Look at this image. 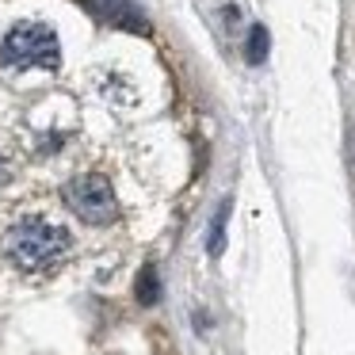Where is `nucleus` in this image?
<instances>
[{"mask_svg":"<svg viewBox=\"0 0 355 355\" xmlns=\"http://www.w3.org/2000/svg\"><path fill=\"white\" fill-rule=\"evenodd\" d=\"M69 230L46 222V218H24L4 233V256L27 275H46L69 256Z\"/></svg>","mask_w":355,"mask_h":355,"instance_id":"1","label":"nucleus"},{"mask_svg":"<svg viewBox=\"0 0 355 355\" xmlns=\"http://www.w3.org/2000/svg\"><path fill=\"white\" fill-rule=\"evenodd\" d=\"M0 65L4 69H58L62 42L46 24H19L0 42Z\"/></svg>","mask_w":355,"mask_h":355,"instance_id":"2","label":"nucleus"},{"mask_svg":"<svg viewBox=\"0 0 355 355\" xmlns=\"http://www.w3.org/2000/svg\"><path fill=\"white\" fill-rule=\"evenodd\" d=\"M62 199H65V207H69L80 222H88V225H111L119 218L115 191H111V184L103 176H96V172H92V176L69 180V184L62 187Z\"/></svg>","mask_w":355,"mask_h":355,"instance_id":"3","label":"nucleus"},{"mask_svg":"<svg viewBox=\"0 0 355 355\" xmlns=\"http://www.w3.org/2000/svg\"><path fill=\"white\" fill-rule=\"evenodd\" d=\"M80 8L103 27H119V31H134V35H149V19L138 4L130 0H77Z\"/></svg>","mask_w":355,"mask_h":355,"instance_id":"4","label":"nucleus"},{"mask_svg":"<svg viewBox=\"0 0 355 355\" xmlns=\"http://www.w3.org/2000/svg\"><path fill=\"white\" fill-rule=\"evenodd\" d=\"M138 302L141 306H157V302H161V279H157L153 263H146L141 275H138Z\"/></svg>","mask_w":355,"mask_h":355,"instance_id":"5","label":"nucleus"},{"mask_svg":"<svg viewBox=\"0 0 355 355\" xmlns=\"http://www.w3.org/2000/svg\"><path fill=\"white\" fill-rule=\"evenodd\" d=\"M225 218H230V202L218 207L214 225H210V256H222V248H225Z\"/></svg>","mask_w":355,"mask_h":355,"instance_id":"6","label":"nucleus"},{"mask_svg":"<svg viewBox=\"0 0 355 355\" xmlns=\"http://www.w3.org/2000/svg\"><path fill=\"white\" fill-rule=\"evenodd\" d=\"M263 54H268V31H263V27H252V35H248V46H245L248 65H260Z\"/></svg>","mask_w":355,"mask_h":355,"instance_id":"7","label":"nucleus"}]
</instances>
